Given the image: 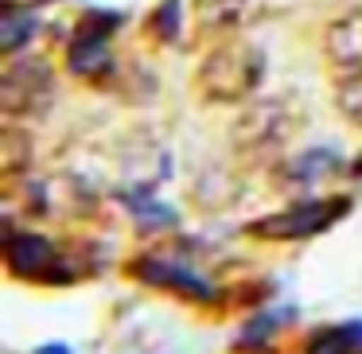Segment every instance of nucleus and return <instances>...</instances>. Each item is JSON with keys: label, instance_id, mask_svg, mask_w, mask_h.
I'll return each mask as SVG.
<instances>
[{"label": "nucleus", "instance_id": "11", "mask_svg": "<svg viewBox=\"0 0 362 354\" xmlns=\"http://www.w3.org/2000/svg\"><path fill=\"white\" fill-rule=\"evenodd\" d=\"M40 354H71V350H66V346H43Z\"/></svg>", "mask_w": 362, "mask_h": 354}, {"label": "nucleus", "instance_id": "9", "mask_svg": "<svg viewBox=\"0 0 362 354\" xmlns=\"http://www.w3.org/2000/svg\"><path fill=\"white\" fill-rule=\"evenodd\" d=\"M335 105L346 121H354L362 129V66L335 78Z\"/></svg>", "mask_w": 362, "mask_h": 354}, {"label": "nucleus", "instance_id": "5", "mask_svg": "<svg viewBox=\"0 0 362 354\" xmlns=\"http://www.w3.org/2000/svg\"><path fill=\"white\" fill-rule=\"evenodd\" d=\"M323 55H327L331 74H351L362 66V8L343 12L339 20H331L323 32Z\"/></svg>", "mask_w": 362, "mask_h": 354}, {"label": "nucleus", "instance_id": "7", "mask_svg": "<svg viewBox=\"0 0 362 354\" xmlns=\"http://www.w3.org/2000/svg\"><path fill=\"white\" fill-rule=\"evenodd\" d=\"M245 16V0H195V28L199 35H230Z\"/></svg>", "mask_w": 362, "mask_h": 354}, {"label": "nucleus", "instance_id": "3", "mask_svg": "<svg viewBox=\"0 0 362 354\" xmlns=\"http://www.w3.org/2000/svg\"><path fill=\"white\" fill-rule=\"evenodd\" d=\"M55 90V74H51L47 59L40 55H20L8 59L4 74H0V110L4 117H32L43 113Z\"/></svg>", "mask_w": 362, "mask_h": 354}, {"label": "nucleus", "instance_id": "8", "mask_svg": "<svg viewBox=\"0 0 362 354\" xmlns=\"http://www.w3.org/2000/svg\"><path fill=\"white\" fill-rule=\"evenodd\" d=\"M335 167H339V156L315 148V152H308V156L292 160V164L284 167V179L288 183H315V179H323V175H335Z\"/></svg>", "mask_w": 362, "mask_h": 354}, {"label": "nucleus", "instance_id": "1", "mask_svg": "<svg viewBox=\"0 0 362 354\" xmlns=\"http://www.w3.org/2000/svg\"><path fill=\"white\" fill-rule=\"evenodd\" d=\"M261 74H265V55L257 43L226 40L199 63L195 90L211 105H242L257 94Z\"/></svg>", "mask_w": 362, "mask_h": 354}, {"label": "nucleus", "instance_id": "10", "mask_svg": "<svg viewBox=\"0 0 362 354\" xmlns=\"http://www.w3.org/2000/svg\"><path fill=\"white\" fill-rule=\"evenodd\" d=\"M32 28H35L32 16H24V12H8V16H4V51L24 47V40H32Z\"/></svg>", "mask_w": 362, "mask_h": 354}, {"label": "nucleus", "instance_id": "2", "mask_svg": "<svg viewBox=\"0 0 362 354\" xmlns=\"http://www.w3.org/2000/svg\"><path fill=\"white\" fill-rule=\"evenodd\" d=\"M300 125H304V110H300V102L292 94L250 102V110H245L234 125V144L242 152L261 156V152H273V148H281V144H288Z\"/></svg>", "mask_w": 362, "mask_h": 354}, {"label": "nucleus", "instance_id": "4", "mask_svg": "<svg viewBox=\"0 0 362 354\" xmlns=\"http://www.w3.org/2000/svg\"><path fill=\"white\" fill-rule=\"evenodd\" d=\"M339 214H346L343 199H304V203L288 206V211H281V214L257 218L250 230L257 237H269V242H292V237H308V234L327 230Z\"/></svg>", "mask_w": 362, "mask_h": 354}, {"label": "nucleus", "instance_id": "6", "mask_svg": "<svg viewBox=\"0 0 362 354\" xmlns=\"http://www.w3.org/2000/svg\"><path fill=\"white\" fill-rule=\"evenodd\" d=\"M4 257H8V269L16 276H47V269L55 265V245L40 234H8V245H4Z\"/></svg>", "mask_w": 362, "mask_h": 354}]
</instances>
